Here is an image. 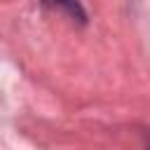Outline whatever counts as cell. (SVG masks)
I'll return each mask as SVG.
<instances>
[{
    "label": "cell",
    "instance_id": "obj_1",
    "mask_svg": "<svg viewBox=\"0 0 150 150\" xmlns=\"http://www.w3.org/2000/svg\"><path fill=\"white\" fill-rule=\"evenodd\" d=\"M42 5L47 9L66 14L73 23H87V12H84V7L77 0H42Z\"/></svg>",
    "mask_w": 150,
    "mask_h": 150
}]
</instances>
